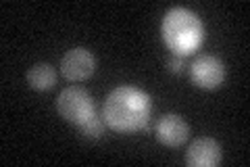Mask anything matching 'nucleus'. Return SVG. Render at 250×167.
Masks as SVG:
<instances>
[{
    "mask_svg": "<svg viewBox=\"0 0 250 167\" xmlns=\"http://www.w3.org/2000/svg\"><path fill=\"white\" fill-rule=\"evenodd\" d=\"M186 163L192 167H217L221 163V148L213 138H196L186 153Z\"/></svg>",
    "mask_w": 250,
    "mask_h": 167,
    "instance_id": "nucleus-7",
    "label": "nucleus"
},
{
    "mask_svg": "<svg viewBox=\"0 0 250 167\" xmlns=\"http://www.w3.org/2000/svg\"><path fill=\"white\" fill-rule=\"evenodd\" d=\"M57 111L69 123L82 125L85 119H90L94 115V98L83 88L69 86V88H65L59 94Z\"/></svg>",
    "mask_w": 250,
    "mask_h": 167,
    "instance_id": "nucleus-3",
    "label": "nucleus"
},
{
    "mask_svg": "<svg viewBox=\"0 0 250 167\" xmlns=\"http://www.w3.org/2000/svg\"><path fill=\"white\" fill-rule=\"evenodd\" d=\"M80 130L85 138H100L103 136V132H104V119L103 117H98L96 113H94L90 119H85V121L80 125Z\"/></svg>",
    "mask_w": 250,
    "mask_h": 167,
    "instance_id": "nucleus-9",
    "label": "nucleus"
},
{
    "mask_svg": "<svg viewBox=\"0 0 250 167\" xmlns=\"http://www.w3.org/2000/svg\"><path fill=\"white\" fill-rule=\"evenodd\" d=\"M190 79L202 90H215L225 79V65L217 57L202 54L190 67Z\"/></svg>",
    "mask_w": 250,
    "mask_h": 167,
    "instance_id": "nucleus-4",
    "label": "nucleus"
},
{
    "mask_svg": "<svg viewBox=\"0 0 250 167\" xmlns=\"http://www.w3.org/2000/svg\"><path fill=\"white\" fill-rule=\"evenodd\" d=\"M96 69V59L88 48H71L61 61V73L71 82H83Z\"/></svg>",
    "mask_w": 250,
    "mask_h": 167,
    "instance_id": "nucleus-5",
    "label": "nucleus"
},
{
    "mask_svg": "<svg viewBox=\"0 0 250 167\" xmlns=\"http://www.w3.org/2000/svg\"><path fill=\"white\" fill-rule=\"evenodd\" d=\"M161 34L171 52L179 54V57L192 54L205 40V29H202L198 15L184 6L167 11V15L163 17Z\"/></svg>",
    "mask_w": 250,
    "mask_h": 167,
    "instance_id": "nucleus-2",
    "label": "nucleus"
},
{
    "mask_svg": "<svg viewBox=\"0 0 250 167\" xmlns=\"http://www.w3.org/2000/svg\"><path fill=\"white\" fill-rule=\"evenodd\" d=\"M54 82H57V71H54V67L48 65V63H36V65L27 71V84L34 90H40V92L50 90Z\"/></svg>",
    "mask_w": 250,
    "mask_h": 167,
    "instance_id": "nucleus-8",
    "label": "nucleus"
},
{
    "mask_svg": "<svg viewBox=\"0 0 250 167\" xmlns=\"http://www.w3.org/2000/svg\"><path fill=\"white\" fill-rule=\"evenodd\" d=\"M169 69L173 71V73H179V71L184 69V57H179V54H173L169 61Z\"/></svg>",
    "mask_w": 250,
    "mask_h": 167,
    "instance_id": "nucleus-10",
    "label": "nucleus"
},
{
    "mask_svg": "<svg viewBox=\"0 0 250 167\" xmlns=\"http://www.w3.org/2000/svg\"><path fill=\"white\" fill-rule=\"evenodd\" d=\"M152 111L150 96L136 86H119L106 96L103 105L104 123L115 132L131 134L148 125Z\"/></svg>",
    "mask_w": 250,
    "mask_h": 167,
    "instance_id": "nucleus-1",
    "label": "nucleus"
},
{
    "mask_svg": "<svg viewBox=\"0 0 250 167\" xmlns=\"http://www.w3.org/2000/svg\"><path fill=\"white\" fill-rule=\"evenodd\" d=\"M154 132H156V140L163 142L165 146H179L188 140L190 128H188V123L179 115L167 113L159 119Z\"/></svg>",
    "mask_w": 250,
    "mask_h": 167,
    "instance_id": "nucleus-6",
    "label": "nucleus"
}]
</instances>
